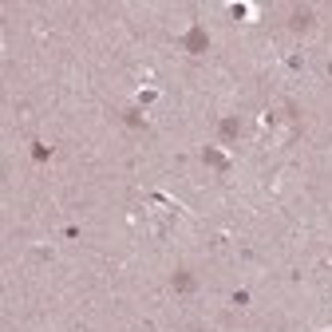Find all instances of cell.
Here are the masks:
<instances>
[{"instance_id":"cell-1","label":"cell","mask_w":332,"mask_h":332,"mask_svg":"<svg viewBox=\"0 0 332 332\" xmlns=\"http://www.w3.org/2000/svg\"><path fill=\"white\" fill-rule=\"evenodd\" d=\"M186 48H190V52H202V48H206V32H190V36H186Z\"/></svg>"},{"instance_id":"cell-3","label":"cell","mask_w":332,"mask_h":332,"mask_svg":"<svg viewBox=\"0 0 332 332\" xmlns=\"http://www.w3.org/2000/svg\"><path fill=\"white\" fill-rule=\"evenodd\" d=\"M309 20H313V12H293V28H309Z\"/></svg>"},{"instance_id":"cell-4","label":"cell","mask_w":332,"mask_h":332,"mask_svg":"<svg viewBox=\"0 0 332 332\" xmlns=\"http://www.w3.org/2000/svg\"><path fill=\"white\" fill-rule=\"evenodd\" d=\"M328 72H332V63H328Z\"/></svg>"},{"instance_id":"cell-2","label":"cell","mask_w":332,"mask_h":332,"mask_svg":"<svg viewBox=\"0 0 332 332\" xmlns=\"http://www.w3.org/2000/svg\"><path fill=\"white\" fill-rule=\"evenodd\" d=\"M238 131H242V127H238V119H226V123H222V138H238Z\"/></svg>"}]
</instances>
